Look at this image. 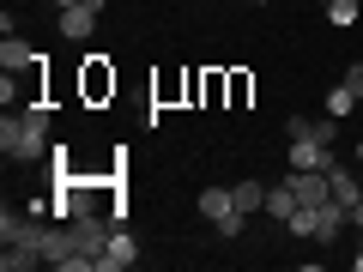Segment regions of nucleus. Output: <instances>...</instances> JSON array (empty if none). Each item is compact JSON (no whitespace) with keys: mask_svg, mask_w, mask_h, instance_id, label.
Here are the masks:
<instances>
[{"mask_svg":"<svg viewBox=\"0 0 363 272\" xmlns=\"http://www.w3.org/2000/svg\"><path fill=\"white\" fill-rule=\"evenodd\" d=\"M212 230H218V236H224V242H236V236H242V230H248V212H224V218H218V224H212Z\"/></svg>","mask_w":363,"mask_h":272,"instance_id":"nucleus-14","label":"nucleus"},{"mask_svg":"<svg viewBox=\"0 0 363 272\" xmlns=\"http://www.w3.org/2000/svg\"><path fill=\"white\" fill-rule=\"evenodd\" d=\"M85 91H91V97H104V91H116V73L104 67V55L91 61V73H85Z\"/></svg>","mask_w":363,"mask_h":272,"instance_id":"nucleus-12","label":"nucleus"},{"mask_svg":"<svg viewBox=\"0 0 363 272\" xmlns=\"http://www.w3.org/2000/svg\"><path fill=\"white\" fill-rule=\"evenodd\" d=\"M200 212H206L212 224H218L224 212H236V200H230V188H206V194H200Z\"/></svg>","mask_w":363,"mask_h":272,"instance_id":"nucleus-10","label":"nucleus"},{"mask_svg":"<svg viewBox=\"0 0 363 272\" xmlns=\"http://www.w3.org/2000/svg\"><path fill=\"white\" fill-rule=\"evenodd\" d=\"M230 200H236V212H248V218H255V212L267 206V188L248 176V181H236V188H230Z\"/></svg>","mask_w":363,"mask_h":272,"instance_id":"nucleus-8","label":"nucleus"},{"mask_svg":"<svg viewBox=\"0 0 363 272\" xmlns=\"http://www.w3.org/2000/svg\"><path fill=\"white\" fill-rule=\"evenodd\" d=\"M321 6H327V0H321Z\"/></svg>","mask_w":363,"mask_h":272,"instance_id":"nucleus-22","label":"nucleus"},{"mask_svg":"<svg viewBox=\"0 0 363 272\" xmlns=\"http://www.w3.org/2000/svg\"><path fill=\"white\" fill-rule=\"evenodd\" d=\"M339 157H333V145H321V140H291V169H333Z\"/></svg>","mask_w":363,"mask_h":272,"instance_id":"nucleus-3","label":"nucleus"},{"mask_svg":"<svg viewBox=\"0 0 363 272\" xmlns=\"http://www.w3.org/2000/svg\"><path fill=\"white\" fill-rule=\"evenodd\" d=\"M327 18H333V25H357L363 6H357V0H327Z\"/></svg>","mask_w":363,"mask_h":272,"instance_id":"nucleus-13","label":"nucleus"},{"mask_svg":"<svg viewBox=\"0 0 363 272\" xmlns=\"http://www.w3.org/2000/svg\"><path fill=\"white\" fill-rule=\"evenodd\" d=\"M55 6H85V0H55Z\"/></svg>","mask_w":363,"mask_h":272,"instance_id":"nucleus-19","label":"nucleus"},{"mask_svg":"<svg viewBox=\"0 0 363 272\" xmlns=\"http://www.w3.org/2000/svg\"><path fill=\"white\" fill-rule=\"evenodd\" d=\"M357 103H363V97H357V91L345 85V79H339V85H333V97H327V115H339V121H345V115H351Z\"/></svg>","mask_w":363,"mask_h":272,"instance_id":"nucleus-11","label":"nucleus"},{"mask_svg":"<svg viewBox=\"0 0 363 272\" xmlns=\"http://www.w3.org/2000/svg\"><path fill=\"white\" fill-rule=\"evenodd\" d=\"M351 164H363V140H357V152H351Z\"/></svg>","mask_w":363,"mask_h":272,"instance_id":"nucleus-18","label":"nucleus"},{"mask_svg":"<svg viewBox=\"0 0 363 272\" xmlns=\"http://www.w3.org/2000/svg\"><path fill=\"white\" fill-rule=\"evenodd\" d=\"M327 181H333V200H339V206H357V200H363L357 164H333V169H327Z\"/></svg>","mask_w":363,"mask_h":272,"instance_id":"nucleus-6","label":"nucleus"},{"mask_svg":"<svg viewBox=\"0 0 363 272\" xmlns=\"http://www.w3.org/2000/svg\"><path fill=\"white\" fill-rule=\"evenodd\" d=\"M43 55L30 49L25 37H13V30H6V37H0V67H6V73H30V67H37Z\"/></svg>","mask_w":363,"mask_h":272,"instance_id":"nucleus-5","label":"nucleus"},{"mask_svg":"<svg viewBox=\"0 0 363 272\" xmlns=\"http://www.w3.org/2000/svg\"><path fill=\"white\" fill-rule=\"evenodd\" d=\"M0 103H6V109H18V73H6V79H0Z\"/></svg>","mask_w":363,"mask_h":272,"instance_id":"nucleus-16","label":"nucleus"},{"mask_svg":"<svg viewBox=\"0 0 363 272\" xmlns=\"http://www.w3.org/2000/svg\"><path fill=\"white\" fill-rule=\"evenodd\" d=\"M260 212H267V218H272V224H285V218H291V212H297V194H291L285 181H279V188H267V206H260Z\"/></svg>","mask_w":363,"mask_h":272,"instance_id":"nucleus-9","label":"nucleus"},{"mask_svg":"<svg viewBox=\"0 0 363 272\" xmlns=\"http://www.w3.org/2000/svg\"><path fill=\"white\" fill-rule=\"evenodd\" d=\"M25 224H30L25 212H13V206H6V212H0V242H13V236L25 230Z\"/></svg>","mask_w":363,"mask_h":272,"instance_id":"nucleus-15","label":"nucleus"},{"mask_svg":"<svg viewBox=\"0 0 363 272\" xmlns=\"http://www.w3.org/2000/svg\"><path fill=\"white\" fill-rule=\"evenodd\" d=\"M351 206H339V200H327V206H315V242H339V230H345Z\"/></svg>","mask_w":363,"mask_h":272,"instance_id":"nucleus-7","label":"nucleus"},{"mask_svg":"<svg viewBox=\"0 0 363 272\" xmlns=\"http://www.w3.org/2000/svg\"><path fill=\"white\" fill-rule=\"evenodd\" d=\"M357 176H363V164H357Z\"/></svg>","mask_w":363,"mask_h":272,"instance_id":"nucleus-21","label":"nucleus"},{"mask_svg":"<svg viewBox=\"0 0 363 272\" xmlns=\"http://www.w3.org/2000/svg\"><path fill=\"white\" fill-rule=\"evenodd\" d=\"M248 6H260V0H248Z\"/></svg>","mask_w":363,"mask_h":272,"instance_id":"nucleus-20","label":"nucleus"},{"mask_svg":"<svg viewBox=\"0 0 363 272\" xmlns=\"http://www.w3.org/2000/svg\"><path fill=\"white\" fill-rule=\"evenodd\" d=\"M97 13H104V0H85V6H61V37L85 42L97 30Z\"/></svg>","mask_w":363,"mask_h":272,"instance_id":"nucleus-2","label":"nucleus"},{"mask_svg":"<svg viewBox=\"0 0 363 272\" xmlns=\"http://www.w3.org/2000/svg\"><path fill=\"white\" fill-rule=\"evenodd\" d=\"M345 85H351V91L363 97V61H351V67H345Z\"/></svg>","mask_w":363,"mask_h":272,"instance_id":"nucleus-17","label":"nucleus"},{"mask_svg":"<svg viewBox=\"0 0 363 272\" xmlns=\"http://www.w3.org/2000/svg\"><path fill=\"white\" fill-rule=\"evenodd\" d=\"M133 260H140V242H133L128 230H116V236H109V248L97 254V272H128Z\"/></svg>","mask_w":363,"mask_h":272,"instance_id":"nucleus-4","label":"nucleus"},{"mask_svg":"<svg viewBox=\"0 0 363 272\" xmlns=\"http://www.w3.org/2000/svg\"><path fill=\"white\" fill-rule=\"evenodd\" d=\"M0 152L13 164H43L55 152L49 145V103H18V115H0Z\"/></svg>","mask_w":363,"mask_h":272,"instance_id":"nucleus-1","label":"nucleus"}]
</instances>
